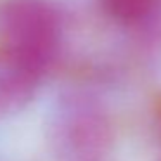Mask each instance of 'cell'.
<instances>
[{
    "mask_svg": "<svg viewBox=\"0 0 161 161\" xmlns=\"http://www.w3.org/2000/svg\"><path fill=\"white\" fill-rule=\"evenodd\" d=\"M108 126L88 99L69 95L59 101L49 125V140L66 161H90L106 144Z\"/></svg>",
    "mask_w": 161,
    "mask_h": 161,
    "instance_id": "cell-2",
    "label": "cell"
},
{
    "mask_svg": "<svg viewBox=\"0 0 161 161\" xmlns=\"http://www.w3.org/2000/svg\"><path fill=\"white\" fill-rule=\"evenodd\" d=\"M61 12L52 0H4L0 4L2 49L45 75L57 56Z\"/></svg>",
    "mask_w": 161,
    "mask_h": 161,
    "instance_id": "cell-1",
    "label": "cell"
},
{
    "mask_svg": "<svg viewBox=\"0 0 161 161\" xmlns=\"http://www.w3.org/2000/svg\"><path fill=\"white\" fill-rule=\"evenodd\" d=\"M42 75L0 47V116L23 111L35 97Z\"/></svg>",
    "mask_w": 161,
    "mask_h": 161,
    "instance_id": "cell-3",
    "label": "cell"
},
{
    "mask_svg": "<svg viewBox=\"0 0 161 161\" xmlns=\"http://www.w3.org/2000/svg\"><path fill=\"white\" fill-rule=\"evenodd\" d=\"M158 0H101L102 9L119 25H137L153 12Z\"/></svg>",
    "mask_w": 161,
    "mask_h": 161,
    "instance_id": "cell-4",
    "label": "cell"
}]
</instances>
